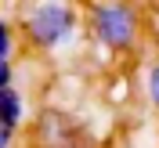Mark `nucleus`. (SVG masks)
Instances as JSON below:
<instances>
[{"label": "nucleus", "instance_id": "3", "mask_svg": "<svg viewBox=\"0 0 159 148\" xmlns=\"http://www.w3.org/2000/svg\"><path fill=\"white\" fill-rule=\"evenodd\" d=\"M25 116V101L15 87L0 90V148H11V137H15V127Z\"/></svg>", "mask_w": 159, "mask_h": 148}, {"label": "nucleus", "instance_id": "1", "mask_svg": "<svg viewBox=\"0 0 159 148\" xmlns=\"http://www.w3.org/2000/svg\"><path fill=\"white\" fill-rule=\"evenodd\" d=\"M76 7L72 4H54V0H43V4H33L29 15L22 18V29H25V36H29L33 47L40 51H58L65 47L72 40V33H76Z\"/></svg>", "mask_w": 159, "mask_h": 148}, {"label": "nucleus", "instance_id": "4", "mask_svg": "<svg viewBox=\"0 0 159 148\" xmlns=\"http://www.w3.org/2000/svg\"><path fill=\"white\" fill-rule=\"evenodd\" d=\"M11 54H15V36H11V22L0 25V65H11Z\"/></svg>", "mask_w": 159, "mask_h": 148}, {"label": "nucleus", "instance_id": "2", "mask_svg": "<svg viewBox=\"0 0 159 148\" xmlns=\"http://www.w3.org/2000/svg\"><path fill=\"white\" fill-rule=\"evenodd\" d=\"M90 29L98 43L123 51L138 40V11L130 4H94L90 7Z\"/></svg>", "mask_w": 159, "mask_h": 148}, {"label": "nucleus", "instance_id": "5", "mask_svg": "<svg viewBox=\"0 0 159 148\" xmlns=\"http://www.w3.org/2000/svg\"><path fill=\"white\" fill-rule=\"evenodd\" d=\"M145 90H148V101L159 109V61H152L148 69V79H145Z\"/></svg>", "mask_w": 159, "mask_h": 148}]
</instances>
